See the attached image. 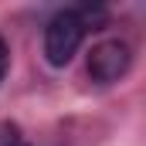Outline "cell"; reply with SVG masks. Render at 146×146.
<instances>
[{
	"mask_svg": "<svg viewBox=\"0 0 146 146\" xmlns=\"http://www.w3.org/2000/svg\"><path fill=\"white\" fill-rule=\"evenodd\" d=\"M85 21L78 10H58L48 27H44V58L48 65L54 68H65L68 61L75 58V51L82 48V37H85Z\"/></svg>",
	"mask_w": 146,
	"mask_h": 146,
	"instance_id": "obj_1",
	"label": "cell"
},
{
	"mask_svg": "<svg viewBox=\"0 0 146 146\" xmlns=\"http://www.w3.org/2000/svg\"><path fill=\"white\" fill-rule=\"evenodd\" d=\"M129 65H133L129 44L112 37V41H102V44L92 48V54H88V78L99 82V85H112V82H119L129 72Z\"/></svg>",
	"mask_w": 146,
	"mask_h": 146,
	"instance_id": "obj_2",
	"label": "cell"
},
{
	"mask_svg": "<svg viewBox=\"0 0 146 146\" xmlns=\"http://www.w3.org/2000/svg\"><path fill=\"white\" fill-rule=\"evenodd\" d=\"M0 146H27V143H24V136H21L17 126L3 122V126H0Z\"/></svg>",
	"mask_w": 146,
	"mask_h": 146,
	"instance_id": "obj_3",
	"label": "cell"
},
{
	"mask_svg": "<svg viewBox=\"0 0 146 146\" xmlns=\"http://www.w3.org/2000/svg\"><path fill=\"white\" fill-rule=\"evenodd\" d=\"M7 65H10V48H7V41L0 37V82H3V75H7Z\"/></svg>",
	"mask_w": 146,
	"mask_h": 146,
	"instance_id": "obj_4",
	"label": "cell"
}]
</instances>
